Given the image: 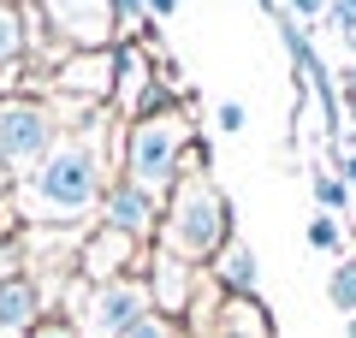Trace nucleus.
<instances>
[{"label":"nucleus","mask_w":356,"mask_h":338,"mask_svg":"<svg viewBox=\"0 0 356 338\" xmlns=\"http://www.w3.org/2000/svg\"><path fill=\"white\" fill-rule=\"evenodd\" d=\"M113 172H119V119L107 113L83 131H65L48 161L13 184L0 214H13L24 232H89Z\"/></svg>","instance_id":"obj_1"},{"label":"nucleus","mask_w":356,"mask_h":338,"mask_svg":"<svg viewBox=\"0 0 356 338\" xmlns=\"http://www.w3.org/2000/svg\"><path fill=\"white\" fill-rule=\"evenodd\" d=\"M232 238H238V214H232V196L220 190L214 172H184L166 190L154 250L178 255V261H191V267H208Z\"/></svg>","instance_id":"obj_2"},{"label":"nucleus","mask_w":356,"mask_h":338,"mask_svg":"<svg viewBox=\"0 0 356 338\" xmlns=\"http://www.w3.org/2000/svg\"><path fill=\"white\" fill-rule=\"evenodd\" d=\"M191 154H196V119L178 101L172 107H149L119 125V178L154 190V196H166L191 172Z\"/></svg>","instance_id":"obj_3"},{"label":"nucleus","mask_w":356,"mask_h":338,"mask_svg":"<svg viewBox=\"0 0 356 338\" xmlns=\"http://www.w3.org/2000/svg\"><path fill=\"white\" fill-rule=\"evenodd\" d=\"M60 297H65V321L77 326V338H125L137 321L154 314V297L143 285V273L113 279V285H83V279H72Z\"/></svg>","instance_id":"obj_4"},{"label":"nucleus","mask_w":356,"mask_h":338,"mask_svg":"<svg viewBox=\"0 0 356 338\" xmlns=\"http://www.w3.org/2000/svg\"><path fill=\"white\" fill-rule=\"evenodd\" d=\"M60 119H54L48 95H6L0 101V166L13 178H30L60 143Z\"/></svg>","instance_id":"obj_5"},{"label":"nucleus","mask_w":356,"mask_h":338,"mask_svg":"<svg viewBox=\"0 0 356 338\" xmlns=\"http://www.w3.org/2000/svg\"><path fill=\"white\" fill-rule=\"evenodd\" d=\"M149 107H172V95H166V83L154 77L149 42L125 36V42H113V101H107V113L125 125V119H137V113H149Z\"/></svg>","instance_id":"obj_6"},{"label":"nucleus","mask_w":356,"mask_h":338,"mask_svg":"<svg viewBox=\"0 0 356 338\" xmlns=\"http://www.w3.org/2000/svg\"><path fill=\"white\" fill-rule=\"evenodd\" d=\"M54 36H60L65 54H89V48H113L119 36V18H113V0H42Z\"/></svg>","instance_id":"obj_7"},{"label":"nucleus","mask_w":356,"mask_h":338,"mask_svg":"<svg viewBox=\"0 0 356 338\" xmlns=\"http://www.w3.org/2000/svg\"><path fill=\"white\" fill-rule=\"evenodd\" d=\"M154 243H137L125 232H107V225H89L83 243H77V279L83 285H113V279H131L143 273Z\"/></svg>","instance_id":"obj_8"},{"label":"nucleus","mask_w":356,"mask_h":338,"mask_svg":"<svg viewBox=\"0 0 356 338\" xmlns=\"http://www.w3.org/2000/svg\"><path fill=\"white\" fill-rule=\"evenodd\" d=\"M161 208H166V196H154V190H143V184H131V178L113 172V184H107V196H102V214H95V225L125 232V238H137V243H154V232H161Z\"/></svg>","instance_id":"obj_9"},{"label":"nucleus","mask_w":356,"mask_h":338,"mask_svg":"<svg viewBox=\"0 0 356 338\" xmlns=\"http://www.w3.org/2000/svg\"><path fill=\"white\" fill-rule=\"evenodd\" d=\"M48 95L77 101V107H107L113 101V48H89V54H65L48 77Z\"/></svg>","instance_id":"obj_10"},{"label":"nucleus","mask_w":356,"mask_h":338,"mask_svg":"<svg viewBox=\"0 0 356 338\" xmlns=\"http://www.w3.org/2000/svg\"><path fill=\"white\" fill-rule=\"evenodd\" d=\"M143 285H149V297H154V314L184 321L196 285H202V267L178 261V255H166V250H149V261H143Z\"/></svg>","instance_id":"obj_11"},{"label":"nucleus","mask_w":356,"mask_h":338,"mask_svg":"<svg viewBox=\"0 0 356 338\" xmlns=\"http://www.w3.org/2000/svg\"><path fill=\"white\" fill-rule=\"evenodd\" d=\"M184 338H280V332H273V314H267L261 297H220V309L202 326H191Z\"/></svg>","instance_id":"obj_12"},{"label":"nucleus","mask_w":356,"mask_h":338,"mask_svg":"<svg viewBox=\"0 0 356 338\" xmlns=\"http://www.w3.org/2000/svg\"><path fill=\"white\" fill-rule=\"evenodd\" d=\"M48 321V297L30 273H0V332L30 338L36 326Z\"/></svg>","instance_id":"obj_13"},{"label":"nucleus","mask_w":356,"mask_h":338,"mask_svg":"<svg viewBox=\"0 0 356 338\" xmlns=\"http://www.w3.org/2000/svg\"><path fill=\"white\" fill-rule=\"evenodd\" d=\"M208 279H214L226 297H255V285H261V261H255L250 238H232L226 250L208 261Z\"/></svg>","instance_id":"obj_14"},{"label":"nucleus","mask_w":356,"mask_h":338,"mask_svg":"<svg viewBox=\"0 0 356 338\" xmlns=\"http://www.w3.org/2000/svg\"><path fill=\"white\" fill-rule=\"evenodd\" d=\"M309 190H315V214H332V220H356V190L344 184L332 166H315V172H309Z\"/></svg>","instance_id":"obj_15"},{"label":"nucleus","mask_w":356,"mask_h":338,"mask_svg":"<svg viewBox=\"0 0 356 338\" xmlns=\"http://www.w3.org/2000/svg\"><path fill=\"white\" fill-rule=\"evenodd\" d=\"M327 303L344 314V321L356 314V255H339V261L327 267Z\"/></svg>","instance_id":"obj_16"},{"label":"nucleus","mask_w":356,"mask_h":338,"mask_svg":"<svg viewBox=\"0 0 356 338\" xmlns=\"http://www.w3.org/2000/svg\"><path fill=\"white\" fill-rule=\"evenodd\" d=\"M344 243H350V220H332V214H309V250L332 255L339 261Z\"/></svg>","instance_id":"obj_17"},{"label":"nucleus","mask_w":356,"mask_h":338,"mask_svg":"<svg viewBox=\"0 0 356 338\" xmlns=\"http://www.w3.org/2000/svg\"><path fill=\"white\" fill-rule=\"evenodd\" d=\"M24 60V13L18 0H0V72Z\"/></svg>","instance_id":"obj_18"},{"label":"nucleus","mask_w":356,"mask_h":338,"mask_svg":"<svg viewBox=\"0 0 356 338\" xmlns=\"http://www.w3.org/2000/svg\"><path fill=\"white\" fill-rule=\"evenodd\" d=\"M327 6L332 0H285V18H297L303 30H321L327 24Z\"/></svg>","instance_id":"obj_19"},{"label":"nucleus","mask_w":356,"mask_h":338,"mask_svg":"<svg viewBox=\"0 0 356 338\" xmlns=\"http://www.w3.org/2000/svg\"><path fill=\"white\" fill-rule=\"evenodd\" d=\"M214 125L226 131V137H238V131H250V107H243V101H220V107H214Z\"/></svg>","instance_id":"obj_20"},{"label":"nucleus","mask_w":356,"mask_h":338,"mask_svg":"<svg viewBox=\"0 0 356 338\" xmlns=\"http://www.w3.org/2000/svg\"><path fill=\"white\" fill-rule=\"evenodd\" d=\"M125 338H184V332H178V321H166V314H149V321H137Z\"/></svg>","instance_id":"obj_21"},{"label":"nucleus","mask_w":356,"mask_h":338,"mask_svg":"<svg viewBox=\"0 0 356 338\" xmlns=\"http://www.w3.org/2000/svg\"><path fill=\"white\" fill-rule=\"evenodd\" d=\"M113 18H119V36H131V30H143V24H149L143 0H113Z\"/></svg>","instance_id":"obj_22"},{"label":"nucleus","mask_w":356,"mask_h":338,"mask_svg":"<svg viewBox=\"0 0 356 338\" xmlns=\"http://www.w3.org/2000/svg\"><path fill=\"white\" fill-rule=\"evenodd\" d=\"M30 338H77V326L65 321V314H48V321H42L36 332H30Z\"/></svg>","instance_id":"obj_23"},{"label":"nucleus","mask_w":356,"mask_h":338,"mask_svg":"<svg viewBox=\"0 0 356 338\" xmlns=\"http://www.w3.org/2000/svg\"><path fill=\"white\" fill-rule=\"evenodd\" d=\"M327 166H332V172H339L350 190H356V149H344V154H327Z\"/></svg>","instance_id":"obj_24"},{"label":"nucleus","mask_w":356,"mask_h":338,"mask_svg":"<svg viewBox=\"0 0 356 338\" xmlns=\"http://www.w3.org/2000/svg\"><path fill=\"white\" fill-rule=\"evenodd\" d=\"M143 13H149V24H166L178 13V0H143Z\"/></svg>","instance_id":"obj_25"},{"label":"nucleus","mask_w":356,"mask_h":338,"mask_svg":"<svg viewBox=\"0 0 356 338\" xmlns=\"http://www.w3.org/2000/svg\"><path fill=\"white\" fill-rule=\"evenodd\" d=\"M344 89H356V60H344V72H339V95Z\"/></svg>","instance_id":"obj_26"},{"label":"nucleus","mask_w":356,"mask_h":338,"mask_svg":"<svg viewBox=\"0 0 356 338\" xmlns=\"http://www.w3.org/2000/svg\"><path fill=\"white\" fill-rule=\"evenodd\" d=\"M344 119L356 125V89H344Z\"/></svg>","instance_id":"obj_27"},{"label":"nucleus","mask_w":356,"mask_h":338,"mask_svg":"<svg viewBox=\"0 0 356 338\" xmlns=\"http://www.w3.org/2000/svg\"><path fill=\"white\" fill-rule=\"evenodd\" d=\"M255 6H261V13H273V18L285 13V0H255Z\"/></svg>","instance_id":"obj_28"},{"label":"nucleus","mask_w":356,"mask_h":338,"mask_svg":"<svg viewBox=\"0 0 356 338\" xmlns=\"http://www.w3.org/2000/svg\"><path fill=\"white\" fill-rule=\"evenodd\" d=\"M332 13H356V0H332Z\"/></svg>","instance_id":"obj_29"},{"label":"nucleus","mask_w":356,"mask_h":338,"mask_svg":"<svg viewBox=\"0 0 356 338\" xmlns=\"http://www.w3.org/2000/svg\"><path fill=\"white\" fill-rule=\"evenodd\" d=\"M344 338H356V314H350V321H344Z\"/></svg>","instance_id":"obj_30"},{"label":"nucleus","mask_w":356,"mask_h":338,"mask_svg":"<svg viewBox=\"0 0 356 338\" xmlns=\"http://www.w3.org/2000/svg\"><path fill=\"white\" fill-rule=\"evenodd\" d=\"M0 238H6V220H0Z\"/></svg>","instance_id":"obj_31"},{"label":"nucleus","mask_w":356,"mask_h":338,"mask_svg":"<svg viewBox=\"0 0 356 338\" xmlns=\"http://www.w3.org/2000/svg\"><path fill=\"white\" fill-rule=\"evenodd\" d=\"M0 338H13V332H0Z\"/></svg>","instance_id":"obj_32"}]
</instances>
